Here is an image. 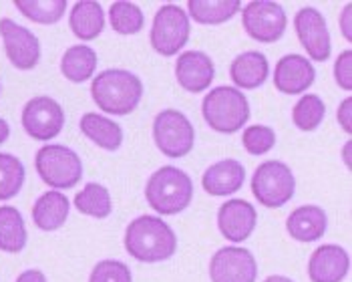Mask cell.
Returning <instances> with one entry per match:
<instances>
[{
  "instance_id": "cell-1",
  "label": "cell",
  "mask_w": 352,
  "mask_h": 282,
  "mask_svg": "<svg viewBox=\"0 0 352 282\" xmlns=\"http://www.w3.org/2000/svg\"><path fill=\"white\" fill-rule=\"evenodd\" d=\"M125 250L137 262L155 264L169 260L177 250V236L160 216H139L131 220L123 238Z\"/></svg>"
},
{
  "instance_id": "cell-2",
  "label": "cell",
  "mask_w": 352,
  "mask_h": 282,
  "mask_svg": "<svg viewBox=\"0 0 352 282\" xmlns=\"http://www.w3.org/2000/svg\"><path fill=\"white\" fill-rule=\"evenodd\" d=\"M91 97L101 111L123 117L137 109L143 97V83L131 71L107 69L93 79Z\"/></svg>"
},
{
  "instance_id": "cell-3",
  "label": "cell",
  "mask_w": 352,
  "mask_h": 282,
  "mask_svg": "<svg viewBox=\"0 0 352 282\" xmlns=\"http://www.w3.org/2000/svg\"><path fill=\"white\" fill-rule=\"evenodd\" d=\"M193 197V182L184 169L163 166L151 173L145 186V199L153 212L175 216L188 210Z\"/></svg>"
},
{
  "instance_id": "cell-4",
  "label": "cell",
  "mask_w": 352,
  "mask_h": 282,
  "mask_svg": "<svg viewBox=\"0 0 352 282\" xmlns=\"http://www.w3.org/2000/svg\"><path fill=\"white\" fill-rule=\"evenodd\" d=\"M201 113L206 123L217 131V133H236L244 127L250 119V103L245 95L236 89L221 85L212 89L204 101H201Z\"/></svg>"
},
{
  "instance_id": "cell-5",
  "label": "cell",
  "mask_w": 352,
  "mask_h": 282,
  "mask_svg": "<svg viewBox=\"0 0 352 282\" xmlns=\"http://www.w3.org/2000/svg\"><path fill=\"white\" fill-rule=\"evenodd\" d=\"M34 168L38 177L56 192L71 190L82 180V162L79 153L58 143L43 145L36 151Z\"/></svg>"
},
{
  "instance_id": "cell-6",
  "label": "cell",
  "mask_w": 352,
  "mask_h": 282,
  "mask_svg": "<svg viewBox=\"0 0 352 282\" xmlns=\"http://www.w3.org/2000/svg\"><path fill=\"white\" fill-rule=\"evenodd\" d=\"M296 192V177L284 162L270 160L254 171L252 194L264 208H282Z\"/></svg>"
},
{
  "instance_id": "cell-7",
  "label": "cell",
  "mask_w": 352,
  "mask_h": 282,
  "mask_svg": "<svg viewBox=\"0 0 352 282\" xmlns=\"http://www.w3.org/2000/svg\"><path fill=\"white\" fill-rule=\"evenodd\" d=\"M190 17L177 4H163L151 25V47L163 56L177 55L190 41Z\"/></svg>"
},
{
  "instance_id": "cell-8",
  "label": "cell",
  "mask_w": 352,
  "mask_h": 282,
  "mask_svg": "<svg viewBox=\"0 0 352 282\" xmlns=\"http://www.w3.org/2000/svg\"><path fill=\"white\" fill-rule=\"evenodd\" d=\"M153 140L163 155L186 158L195 145V129L191 121L177 109H163L153 119Z\"/></svg>"
},
{
  "instance_id": "cell-9",
  "label": "cell",
  "mask_w": 352,
  "mask_h": 282,
  "mask_svg": "<svg viewBox=\"0 0 352 282\" xmlns=\"http://www.w3.org/2000/svg\"><path fill=\"white\" fill-rule=\"evenodd\" d=\"M242 25L248 36L260 43H276L284 36L288 19L286 10L270 0H254L242 10Z\"/></svg>"
},
{
  "instance_id": "cell-10",
  "label": "cell",
  "mask_w": 352,
  "mask_h": 282,
  "mask_svg": "<svg viewBox=\"0 0 352 282\" xmlns=\"http://www.w3.org/2000/svg\"><path fill=\"white\" fill-rule=\"evenodd\" d=\"M23 127L32 140L49 141L65 127V111L53 97H32L23 109Z\"/></svg>"
},
{
  "instance_id": "cell-11",
  "label": "cell",
  "mask_w": 352,
  "mask_h": 282,
  "mask_svg": "<svg viewBox=\"0 0 352 282\" xmlns=\"http://www.w3.org/2000/svg\"><path fill=\"white\" fill-rule=\"evenodd\" d=\"M212 282H256L258 262L242 246H223L210 260Z\"/></svg>"
},
{
  "instance_id": "cell-12",
  "label": "cell",
  "mask_w": 352,
  "mask_h": 282,
  "mask_svg": "<svg viewBox=\"0 0 352 282\" xmlns=\"http://www.w3.org/2000/svg\"><path fill=\"white\" fill-rule=\"evenodd\" d=\"M0 36L4 43V51L12 67L19 71H30L41 61V43L34 32H30L27 27L2 19L0 21Z\"/></svg>"
},
{
  "instance_id": "cell-13",
  "label": "cell",
  "mask_w": 352,
  "mask_h": 282,
  "mask_svg": "<svg viewBox=\"0 0 352 282\" xmlns=\"http://www.w3.org/2000/svg\"><path fill=\"white\" fill-rule=\"evenodd\" d=\"M294 28H296L302 47L306 49V53L312 61L324 63L330 58V53H332L330 32L326 27L324 17L318 8L314 6L300 8L294 17Z\"/></svg>"
},
{
  "instance_id": "cell-14",
  "label": "cell",
  "mask_w": 352,
  "mask_h": 282,
  "mask_svg": "<svg viewBox=\"0 0 352 282\" xmlns=\"http://www.w3.org/2000/svg\"><path fill=\"white\" fill-rule=\"evenodd\" d=\"M258 224L256 208L240 197L228 199L217 210V230L219 234L234 244L245 242Z\"/></svg>"
},
{
  "instance_id": "cell-15",
  "label": "cell",
  "mask_w": 352,
  "mask_h": 282,
  "mask_svg": "<svg viewBox=\"0 0 352 282\" xmlns=\"http://www.w3.org/2000/svg\"><path fill=\"white\" fill-rule=\"evenodd\" d=\"M351 270V256L338 244L318 246L308 260V279L312 282H342Z\"/></svg>"
},
{
  "instance_id": "cell-16",
  "label": "cell",
  "mask_w": 352,
  "mask_h": 282,
  "mask_svg": "<svg viewBox=\"0 0 352 282\" xmlns=\"http://www.w3.org/2000/svg\"><path fill=\"white\" fill-rule=\"evenodd\" d=\"M316 79L314 65L302 55H286L276 63L274 69V85L284 95L304 93Z\"/></svg>"
},
{
  "instance_id": "cell-17",
  "label": "cell",
  "mask_w": 352,
  "mask_h": 282,
  "mask_svg": "<svg viewBox=\"0 0 352 282\" xmlns=\"http://www.w3.org/2000/svg\"><path fill=\"white\" fill-rule=\"evenodd\" d=\"M216 77V65L212 56L201 51L182 53L175 63V79L186 91L201 93L206 91Z\"/></svg>"
},
{
  "instance_id": "cell-18",
  "label": "cell",
  "mask_w": 352,
  "mask_h": 282,
  "mask_svg": "<svg viewBox=\"0 0 352 282\" xmlns=\"http://www.w3.org/2000/svg\"><path fill=\"white\" fill-rule=\"evenodd\" d=\"M245 182V168L238 160H221L204 171L201 186L214 197L234 196Z\"/></svg>"
},
{
  "instance_id": "cell-19",
  "label": "cell",
  "mask_w": 352,
  "mask_h": 282,
  "mask_svg": "<svg viewBox=\"0 0 352 282\" xmlns=\"http://www.w3.org/2000/svg\"><path fill=\"white\" fill-rule=\"evenodd\" d=\"M328 228V216L320 206L306 204L296 208L288 218H286V230L296 242H316L326 234Z\"/></svg>"
},
{
  "instance_id": "cell-20",
  "label": "cell",
  "mask_w": 352,
  "mask_h": 282,
  "mask_svg": "<svg viewBox=\"0 0 352 282\" xmlns=\"http://www.w3.org/2000/svg\"><path fill=\"white\" fill-rule=\"evenodd\" d=\"M270 73V65L264 53L260 51H248L238 55L232 61L230 77L236 85V89H258L266 83Z\"/></svg>"
},
{
  "instance_id": "cell-21",
  "label": "cell",
  "mask_w": 352,
  "mask_h": 282,
  "mask_svg": "<svg viewBox=\"0 0 352 282\" xmlns=\"http://www.w3.org/2000/svg\"><path fill=\"white\" fill-rule=\"evenodd\" d=\"M69 197L56 190L45 192L36 197L34 206H32V222L38 230L43 232H54L60 230L67 218H69Z\"/></svg>"
},
{
  "instance_id": "cell-22",
  "label": "cell",
  "mask_w": 352,
  "mask_h": 282,
  "mask_svg": "<svg viewBox=\"0 0 352 282\" xmlns=\"http://www.w3.org/2000/svg\"><path fill=\"white\" fill-rule=\"evenodd\" d=\"M69 27L73 34L81 41H93L97 39L105 28V12L99 2L93 0H81L71 8L69 14Z\"/></svg>"
},
{
  "instance_id": "cell-23",
  "label": "cell",
  "mask_w": 352,
  "mask_h": 282,
  "mask_svg": "<svg viewBox=\"0 0 352 282\" xmlns=\"http://www.w3.org/2000/svg\"><path fill=\"white\" fill-rule=\"evenodd\" d=\"M82 135H87L95 145H99L101 149L107 151H117L123 143V129L119 123H115L113 119L103 117L99 113H85L79 121Z\"/></svg>"
},
{
  "instance_id": "cell-24",
  "label": "cell",
  "mask_w": 352,
  "mask_h": 282,
  "mask_svg": "<svg viewBox=\"0 0 352 282\" xmlns=\"http://www.w3.org/2000/svg\"><path fill=\"white\" fill-rule=\"evenodd\" d=\"M28 242L23 214L14 206H0V250L19 254Z\"/></svg>"
},
{
  "instance_id": "cell-25",
  "label": "cell",
  "mask_w": 352,
  "mask_h": 282,
  "mask_svg": "<svg viewBox=\"0 0 352 282\" xmlns=\"http://www.w3.org/2000/svg\"><path fill=\"white\" fill-rule=\"evenodd\" d=\"M190 17L197 25H223L242 10L240 0H190Z\"/></svg>"
},
{
  "instance_id": "cell-26",
  "label": "cell",
  "mask_w": 352,
  "mask_h": 282,
  "mask_svg": "<svg viewBox=\"0 0 352 282\" xmlns=\"http://www.w3.org/2000/svg\"><path fill=\"white\" fill-rule=\"evenodd\" d=\"M97 69V53L87 45H75L67 49L60 58V73L71 83H85Z\"/></svg>"
},
{
  "instance_id": "cell-27",
  "label": "cell",
  "mask_w": 352,
  "mask_h": 282,
  "mask_svg": "<svg viewBox=\"0 0 352 282\" xmlns=\"http://www.w3.org/2000/svg\"><path fill=\"white\" fill-rule=\"evenodd\" d=\"M75 208L85 216L105 220L113 212V199H111V194L105 186H101L97 182H89L75 196Z\"/></svg>"
},
{
  "instance_id": "cell-28",
  "label": "cell",
  "mask_w": 352,
  "mask_h": 282,
  "mask_svg": "<svg viewBox=\"0 0 352 282\" xmlns=\"http://www.w3.org/2000/svg\"><path fill=\"white\" fill-rule=\"evenodd\" d=\"M14 6L28 21L38 25H54L67 12V0H16Z\"/></svg>"
},
{
  "instance_id": "cell-29",
  "label": "cell",
  "mask_w": 352,
  "mask_h": 282,
  "mask_svg": "<svg viewBox=\"0 0 352 282\" xmlns=\"http://www.w3.org/2000/svg\"><path fill=\"white\" fill-rule=\"evenodd\" d=\"M109 21H111V27L117 34H125V36L141 32L143 25H145L143 10L133 2H125V0L111 4Z\"/></svg>"
},
{
  "instance_id": "cell-30",
  "label": "cell",
  "mask_w": 352,
  "mask_h": 282,
  "mask_svg": "<svg viewBox=\"0 0 352 282\" xmlns=\"http://www.w3.org/2000/svg\"><path fill=\"white\" fill-rule=\"evenodd\" d=\"M27 171L23 162L12 153H0V202L12 199L25 186Z\"/></svg>"
},
{
  "instance_id": "cell-31",
  "label": "cell",
  "mask_w": 352,
  "mask_h": 282,
  "mask_svg": "<svg viewBox=\"0 0 352 282\" xmlns=\"http://www.w3.org/2000/svg\"><path fill=\"white\" fill-rule=\"evenodd\" d=\"M326 115L324 101L318 95H304L300 97L292 109V121L300 131H314L322 123Z\"/></svg>"
},
{
  "instance_id": "cell-32",
  "label": "cell",
  "mask_w": 352,
  "mask_h": 282,
  "mask_svg": "<svg viewBox=\"0 0 352 282\" xmlns=\"http://www.w3.org/2000/svg\"><path fill=\"white\" fill-rule=\"evenodd\" d=\"M244 149L252 155H264L276 145V133L268 125H250L242 133Z\"/></svg>"
},
{
  "instance_id": "cell-33",
  "label": "cell",
  "mask_w": 352,
  "mask_h": 282,
  "mask_svg": "<svg viewBox=\"0 0 352 282\" xmlns=\"http://www.w3.org/2000/svg\"><path fill=\"white\" fill-rule=\"evenodd\" d=\"M89 282H133V274L121 260H101L93 266Z\"/></svg>"
},
{
  "instance_id": "cell-34",
  "label": "cell",
  "mask_w": 352,
  "mask_h": 282,
  "mask_svg": "<svg viewBox=\"0 0 352 282\" xmlns=\"http://www.w3.org/2000/svg\"><path fill=\"white\" fill-rule=\"evenodd\" d=\"M334 79L340 89L351 91L352 89V51L346 49L334 63Z\"/></svg>"
},
{
  "instance_id": "cell-35",
  "label": "cell",
  "mask_w": 352,
  "mask_h": 282,
  "mask_svg": "<svg viewBox=\"0 0 352 282\" xmlns=\"http://www.w3.org/2000/svg\"><path fill=\"white\" fill-rule=\"evenodd\" d=\"M336 119H338L344 133H352V97H346L340 103V107L336 111Z\"/></svg>"
},
{
  "instance_id": "cell-36",
  "label": "cell",
  "mask_w": 352,
  "mask_h": 282,
  "mask_svg": "<svg viewBox=\"0 0 352 282\" xmlns=\"http://www.w3.org/2000/svg\"><path fill=\"white\" fill-rule=\"evenodd\" d=\"M352 4H346L344 8H342V14H340V28H342V36L346 39V41H352Z\"/></svg>"
},
{
  "instance_id": "cell-37",
  "label": "cell",
  "mask_w": 352,
  "mask_h": 282,
  "mask_svg": "<svg viewBox=\"0 0 352 282\" xmlns=\"http://www.w3.org/2000/svg\"><path fill=\"white\" fill-rule=\"evenodd\" d=\"M16 282H47V276H45V272L38 270V268H28V270L19 274Z\"/></svg>"
},
{
  "instance_id": "cell-38",
  "label": "cell",
  "mask_w": 352,
  "mask_h": 282,
  "mask_svg": "<svg viewBox=\"0 0 352 282\" xmlns=\"http://www.w3.org/2000/svg\"><path fill=\"white\" fill-rule=\"evenodd\" d=\"M8 135H10V125H8V121H6V119H2V117H0V145L8 140Z\"/></svg>"
},
{
  "instance_id": "cell-39",
  "label": "cell",
  "mask_w": 352,
  "mask_h": 282,
  "mask_svg": "<svg viewBox=\"0 0 352 282\" xmlns=\"http://www.w3.org/2000/svg\"><path fill=\"white\" fill-rule=\"evenodd\" d=\"M351 149H352V141H346V143H344V149H342V155H344V166H346V168H351L352 166Z\"/></svg>"
},
{
  "instance_id": "cell-40",
  "label": "cell",
  "mask_w": 352,
  "mask_h": 282,
  "mask_svg": "<svg viewBox=\"0 0 352 282\" xmlns=\"http://www.w3.org/2000/svg\"><path fill=\"white\" fill-rule=\"evenodd\" d=\"M264 282H294L292 279H288V276H282V274H272L268 276Z\"/></svg>"
},
{
  "instance_id": "cell-41",
  "label": "cell",
  "mask_w": 352,
  "mask_h": 282,
  "mask_svg": "<svg viewBox=\"0 0 352 282\" xmlns=\"http://www.w3.org/2000/svg\"><path fill=\"white\" fill-rule=\"evenodd\" d=\"M0 91H2V85H0Z\"/></svg>"
}]
</instances>
